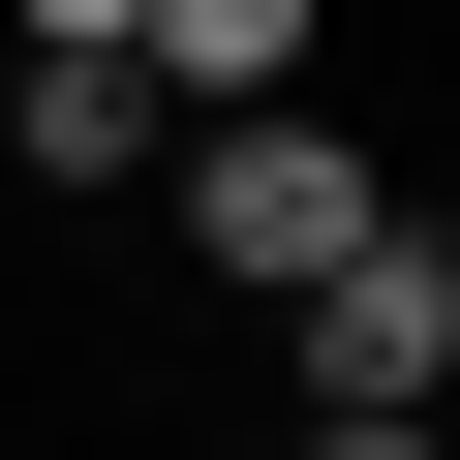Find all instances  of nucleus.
<instances>
[{"label": "nucleus", "mask_w": 460, "mask_h": 460, "mask_svg": "<svg viewBox=\"0 0 460 460\" xmlns=\"http://www.w3.org/2000/svg\"><path fill=\"white\" fill-rule=\"evenodd\" d=\"M277 399H307L338 460H399V429L460 399V246H429V215H368V246L277 277Z\"/></svg>", "instance_id": "obj_1"}, {"label": "nucleus", "mask_w": 460, "mask_h": 460, "mask_svg": "<svg viewBox=\"0 0 460 460\" xmlns=\"http://www.w3.org/2000/svg\"><path fill=\"white\" fill-rule=\"evenodd\" d=\"M368 215H399V154H368V123H307V93H215V123H184V246L246 277V307H277L307 246H368Z\"/></svg>", "instance_id": "obj_2"}, {"label": "nucleus", "mask_w": 460, "mask_h": 460, "mask_svg": "<svg viewBox=\"0 0 460 460\" xmlns=\"http://www.w3.org/2000/svg\"><path fill=\"white\" fill-rule=\"evenodd\" d=\"M154 93H307V0H123Z\"/></svg>", "instance_id": "obj_3"}, {"label": "nucleus", "mask_w": 460, "mask_h": 460, "mask_svg": "<svg viewBox=\"0 0 460 460\" xmlns=\"http://www.w3.org/2000/svg\"><path fill=\"white\" fill-rule=\"evenodd\" d=\"M0 31H123V0H0Z\"/></svg>", "instance_id": "obj_4"}]
</instances>
